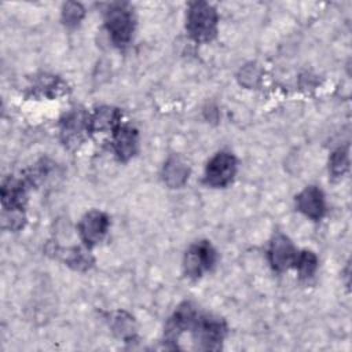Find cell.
<instances>
[{
	"label": "cell",
	"instance_id": "8fae6325",
	"mask_svg": "<svg viewBox=\"0 0 352 352\" xmlns=\"http://www.w3.org/2000/svg\"><path fill=\"white\" fill-rule=\"evenodd\" d=\"M88 128V120L81 113H72L62 124V136L67 144L80 143L82 133Z\"/></svg>",
	"mask_w": 352,
	"mask_h": 352
},
{
	"label": "cell",
	"instance_id": "3957f363",
	"mask_svg": "<svg viewBox=\"0 0 352 352\" xmlns=\"http://www.w3.org/2000/svg\"><path fill=\"white\" fill-rule=\"evenodd\" d=\"M235 158L228 153L216 154L206 166V183L213 187H223L231 182L235 175Z\"/></svg>",
	"mask_w": 352,
	"mask_h": 352
},
{
	"label": "cell",
	"instance_id": "5bb4252c",
	"mask_svg": "<svg viewBox=\"0 0 352 352\" xmlns=\"http://www.w3.org/2000/svg\"><path fill=\"white\" fill-rule=\"evenodd\" d=\"M294 263L298 267L300 275L304 278L311 276L316 270V257L311 252H302L298 257H296Z\"/></svg>",
	"mask_w": 352,
	"mask_h": 352
},
{
	"label": "cell",
	"instance_id": "7c38bea8",
	"mask_svg": "<svg viewBox=\"0 0 352 352\" xmlns=\"http://www.w3.org/2000/svg\"><path fill=\"white\" fill-rule=\"evenodd\" d=\"M195 311L190 304H183L182 307H179V309L175 312L173 318L170 319V322L168 323V336L169 337H177L182 331H184L186 329L194 326L195 323Z\"/></svg>",
	"mask_w": 352,
	"mask_h": 352
},
{
	"label": "cell",
	"instance_id": "2e32d148",
	"mask_svg": "<svg viewBox=\"0 0 352 352\" xmlns=\"http://www.w3.org/2000/svg\"><path fill=\"white\" fill-rule=\"evenodd\" d=\"M67 263H69V265H72L74 268L85 270V268H88L91 265L92 258L89 257V254H87V252H84V250H81L78 248H74L69 253Z\"/></svg>",
	"mask_w": 352,
	"mask_h": 352
},
{
	"label": "cell",
	"instance_id": "9a60e30c",
	"mask_svg": "<svg viewBox=\"0 0 352 352\" xmlns=\"http://www.w3.org/2000/svg\"><path fill=\"white\" fill-rule=\"evenodd\" d=\"M348 168V153L345 148H338L330 160V170L334 176L342 175Z\"/></svg>",
	"mask_w": 352,
	"mask_h": 352
},
{
	"label": "cell",
	"instance_id": "ac0fdd59",
	"mask_svg": "<svg viewBox=\"0 0 352 352\" xmlns=\"http://www.w3.org/2000/svg\"><path fill=\"white\" fill-rule=\"evenodd\" d=\"M131 318L125 316L124 314H118V316L116 318V326L114 329L118 330L121 333V336H125L128 333H131Z\"/></svg>",
	"mask_w": 352,
	"mask_h": 352
},
{
	"label": "cell",
	"instance_id": "9c48e42d",
	"mask_svg": "<svg viewBox=\"0 0 352 352\" xmlns=\"http://www.w3.org/2000/svg\"><path fill=\"white\" fill-rule=\"evenodd\" d=\"M114 150L121 160H128L133 155L138 144L136 131L131 126H118L114 131Z\"/></svg>",
	"mask_w": 352,
	"mask_h": 352
},
{
	"label": "cell",
	"instance_id": "7a4b0ae2",
	"mask_svg": "<svg viewBox=\"0 0 352 352\" xmlns=\"http://www.w3.org/2000/svg\"><path fill=\"white\" fill-rule=\"evenodd\" d=\"M106 25L113 41L117 45H125L129 41L133 30V21L129 10H126L125 6H113L107 12Z\"/></svg>",
	"mask_w": 352,
	"mask_h": 352
},
{
	"label": "cell",
	"instance_id": "30bf717a",
	"mask_svg": "<svg viewBox=\"0 0 352 352\" xmlns=\"http://www.w3.org/2000/svg\"><path fill=\"white\" fill-rule=\"evenodd\" d=\"M120 111L113 107H100L95 111L91 120H88V128L92 132L116 131L120 122Z\"/></svg>",
	"mask_w": 352,
	"mask_h": 352
},
{
	"label": "cell",
	"instance_id": "8992f818",
	"mask_svg": "<svg viewBox=\"0 0 352 352\" xmlns=\"http://www.w3.org/2000/svg\"><path fill=\"white\" fill-rule=\"evenodd\" d=\"M109 220L102 212L94 210L87 213L80 223V235L87 245L98 243L106 234Z\"/></svg>",
	"mask_w": 352,
	"mask_h": 352
},
{
	"label": "cell",
	"instance_id": "52a82bcc",
	"mask_svg": "<svg viewBox=\"0 0 352 352\" xmlns=\"http://www.w3.org/2000/svg\"><path fill=\"white\" fill-rule=\"evenodd\" d=\"M268 257H270V263L272 264V267L275 270L282 271V270L287 268L292 263H294L297 256H296V250H294L292 242L289 241V238L279 234L271 242Z\"/></svg>",
	"mask_w": 352,
	"mask_h": 352
},
{
	"label": "cell",
	"instance_id": "5b68a950",
	"mask_svg": "<svg viewBox=\"0 0 352 352\" xmlns=\"http://www.w3.org/2000/svg\"><path fill=\"white\" fill-rule=\"evenodd\" d=\"M214 261V250L208 242H199L190 248L184 258V268L190 276H199Z\"/></svg>",
	"mask_w": 352,
	"mask_h": 352
},
{
	"label": "cell",
	"instance_id": "ba28073f",
	"mask_svg": "<svg viewBox=\"0 0 352 352\" xmlns=\"http://www.w3.org/2000/svg\"><path fill=\"white\" fill-rule=\"evenodd\" d=\"M297 208L308 217L318 220L324 213V199L316 187H307L297 197Z\"/></svg>",
	"mask_w": 352,
	"mask_h": 352
},
{
	"label": "cell",
	"instance_id": "277c9868",
	"mask_svg": "<svg viewBox=\"0 0 352 352\" xmlns=\"http://www.w3.org/2000/svg\"><path fill=\"white\" fill-rule=\"evenodd\" d=\"M194 336L202 349H217L226 333L224 323L214 318H202L197 320V323H194Z\"/></svg>",
	"mask_w": 352,
	"mask_h": 352
},
{
	"label": "cell",
	"instance_id": "e0dca14e",
	"mask_svg": "<svg viewBox=\"0 0 352 352\" xmlns=\"http://www.w3.org/2000/svg\"><path fill=\"white\" fill-rule=\"evenodd\" d=\"M84 11L77 3H67L63 8V19L67 25H76L81 19Z\"/></svg>",
	"mask_w": 352,
	"mask_h": 352
},
{
	"label": "cell",
	"instance_id": "4fadbf2b",
	"mask_svg": "<svg viewBox=\"0 0 352 352\" xmlns=\"http://www.w3.org/2000/svg\"><path fill=\"white\" fill-rule=\"evenodd\" d=\"M188 177V166L179 158L170 157L164 166V179L170 187H180Z\"/></svg>",
	"mask_w": 352,
	"mask_h": 352
},
{
	"label": "cell",
	"instance_id": "6da1fadb",
	"mask_svg": "<svg viewBox=\"0 0 352 352\" xmlns=\"http://www.w3.org/2000/svg\"><path fill=\"white\" fill-rule=\"evenodd\" d=\"M217 15L208 3H194L187 16V29L197 41H208L214 36Z\"/></svg>",
	"mask_w": 352,
	"mask_h": 352
}]
</instances>
